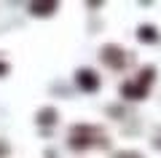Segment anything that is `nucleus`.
<instances>
[{"instance_id":"nucleus-1","label":"nucleus","mask_w":161,"mask_h":158,"mask_svg":"<svg viewBox=\"0 0 161 158\" xmlns=\"http://www.w3.org/2000/svg\"><path fill=\"white\" fill-rule=\"evenodd\" d=\"M94 131H97V129H92V126H75L73 137H70V145H73V147H89L94 139H97Z\"/></svg>"},{"instance_id":"nucleus-2","label":"nucleus","mask_w":161,"mask_h":158,"mask_svg":"<svg viewBox=\"0 0 161 158\" xmlns=\"http://www.w3.org/2000/svg\"><path fill=\"white\" fill-rule=\"evenodd\" d=\"M102 62H108L113 70H121L124 62H126V57H124V51H121L118 46H105L102 48Z\"/></svg>"},{"instance_id":"nucleus-3","label":"nucleus","mask_w":161,"mask_h":158,"mask_svg":"<svg viewBox=\"0 0 161 158\" xmlns=\"http://www.w3.org/2000/svg\"><path fill=\"white\" fill-rule=\"evenodd\" d=\"M75 80H78V86L83 91H97V86H99L97 73H94V70H86V67H80L78 73H75Z\"/></svg>"},{"instance_id":"nucleus-4","label":"nucleus","mask_w":161,"mask_h":158,"mask_svg":"<svg viewBox=\"0 0 161 158\" xmlns=\"http://www.w3.org/2000/svg\"><path fill=\"white\" fill-rule=\"evenodd\" d=\"M121 94L126 96V99H142V96L148 94V86H142V83H124L121 86Z\"/></svg>"},{"instance_id":"nucleus-5","label":"nucleus","mask_w":161,"mask_h":158,"mask_svg":"<svg viewBox=\"0 0 161 158\" xmlns=\"http://www.w3.org/2000/svg\"><path fill=\"white\" fill-rule=\"evenodd\" d=\"M30 11H32L35 16H48V14L57 11V3H51V0H46V3H32Z\"/></svg>"},{"instance_id":"nucleus-6","label":"nucleus","mask_w":161,"mask_h":158,"mask_svg":"<svg viewBox=\"0 0 161 158\" xmlns=\"http://www.w3.org/2000/svg\"><path fill=\"white\" fill-rule=\"evenodd\" d=\"M137 38H140V40H150V43H153V40L158 38V32H156L150 24H145V27H140V30H137Z\"/></svg>"},{"instance_id":"nucleus-7","label":"nucleus","mask_w":161,"mask_h":158,"mask_svg":"<svg viewBox=\"0 0 161 158\" xmlns=\"http://www.w3.org/2000/svg\"><path fill=\"white\" fill-rule=\"evenodd\" d=\"M57 121V113H54L51 107H46L43 113H38V123H43V126H48V123H54Z\"/></svg>"},{"instance_id":"nucleus-8","label":"nucleus","mask_w":161,"mask_h":158,"mask_svg":"<svg viewBox=\"0 0 161 158\" xmlns=\"http://www.w3.org/2000/svg\"><path fill=\"white\" fill-rule=\"evenodd\" d=\"M6 73H8V64H6V62H0V75H6Z\"/></svg>"}]
</instances>
